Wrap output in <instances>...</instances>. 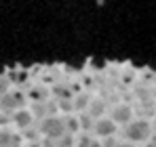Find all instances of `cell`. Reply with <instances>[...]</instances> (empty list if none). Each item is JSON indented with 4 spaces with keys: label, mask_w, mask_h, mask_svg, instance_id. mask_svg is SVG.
Segmentation results:
<instances>
[{
    "label": "cell",
    "mask_w": 156,
    "mask_h": 147,
    "mask_svg": "<svg viewBox=\"0 0 156 147\" xmlns=\"http://www.w3.org/2000/svg\"><path fill=\"white\" fill-rule=\"evenodd\" d=\"M150 122H152V126H154V130H156V114L152 116V118H150Z\"/></svg>",
    "instance_id": "obj_12"
},
{
    "label": "cell",
    "mask_w": 156,
    "mask_h": 147,
    "mask_svg": "<svg viewBox=\"0 0 156 147\" xmlns=\"http://www.w3.org/2000/svg\"><path fill=\"white\" fill-rule=\"evenodd\" d=\"M11 126H13L19 135H26L27 130L36 128V118H34L32 109H30V107H21V109H17V111L11 116Z\"/></svg>",
    "instance_id": "obj_4"
},
{
    "label": "cell",
    "mask_w": 156,
    "mask_h": 147,
    "mask_svg": "<svg viewBox=\"0 0 156 147\" xmlns=\"http://www.w3.org/2000/svg\"><path fill=\"white\" fill-rule=\"evenodd\" d=\"M108 109H110V105H108L101 97H93V99H91V103H89V109H87L84 114L91 116L93 120H99V118L108 116Z\"/></svg>",
    "instance_id": "obj_6"
},
{
    "label": "cell",
    "mask_w": 156,
    "mask_h": 147,
    "mask_svg": "<svg viewBox=\"0 0 156 147\" xmlns=\"http://www.w3.org/2000/svg\"><path fill=\"white\" fill-rule=\"evenodd\" d=\"M91 135H93L95 139L104 141V139H110V137H118V135H120V128L110 120V116H104V118L95 120Z\"/></svg>",
    "instance_id": "obj_5"
},
{
    "label": "cell",
    "mask_w": 156,
    "mask_h": 147,
    "mask_svg": "<svg viewBox=\"0 0 156 147\" xmlns=\"http://www.w3.org/2000/svg\"><path fill=\"white\" fill-rule=\"evenodd\" d=\"M74 143H76V137L74 135H61L57 141H53V147H74Z\"/></svg>",
    "instance_id": "obj_8"
},
{
    "label": "cell",
    "mask_w": 156,
    "mask_h": 147,
    "mask_svg": "<svg viewBox=\"0 0 156 147\" xmlns=\"http://www.w3.org/2000/svg\"><path fill=\"white\" fill-rule=\"evenodd\" d=\"M91 141H93V135L80 132V135H76V143H74V147H89Z\"/></svg>",
    "instance_id": "obj_9"
},
{
    "label": "cell",
    "mask_w": 156,
    "mask_h": 147,
    "mask_svg": "<svg viewBox=\"0 0 156 147\" xmlns=\"http://www.w3.org/2000/svg\"><path fill=\"white\" fill-rule=\"evenodd\" d=\"M89 147H101V141L93 137V141H91V145H89Z\"/></svg>",
    "instance_id": "obj_11"
},
{
    "label": "cell",
    "mask_w": 156,
    "mask_h": 147,
    "mask_svg": "<svg viewBox=\"0 0 156 147\" xmlns=\"http://www.w3.org/2000/svg\"><path fill=\"white\" fill-rule=\"evenodd\" d=\"M116 147H137V145H133V143H127V141H122V139H120V143H118Z\"/></svg>",
    "instance_id": "obj_10"
},
{
    "label": "cell",
    "mask_w": 156,
    "mask_h": 147,
    "mask_svg": "<svg viewBox=\"0 0 156 147\" xmlns=\"http://www.w3.org/2000/svg\"><path fill=\"white\" fill-rule=\"evenodd\" d=\"M108 116H110V120L116 124L118 128L127 126L131 120H135V118H137V116H135L133 105H129V103H116V105H112V107L108 109Z\"/></svg>",
    "instance_id": "obj_3"
},
{
    "label": "cell",
    "mask_w": 156,
    "mask_h": 147,
    "mask_svg": "<svg viewBox=\"0 0 156 147\" xmlns=\"http://www.w3.org/2000/svg\"><path fill=\"white\" fill-rule=\"evenodd\" d=\"M93 95L91 93H74L72 95V114H84L89 109Z\"/></svg>",
    "instance_id": "obj_7"
},
{
    "label": "cell",
    "mask_w": 156,
    "mask_h": 147,
    "mask_svg": "<svg viewBox=\"0 0 156 147\" xmlns=\"http://www.w3.org/2000/svg\"><path fill=\"white\" fill-rule=\"evenodd\" d=\"M36 130H38L40 139L57 141L61 135H66V122H63V116L57 114V116H49V118L36 122Z\"/></svg>",
    "instance_id": "obj_2"
},
{
    "label": "cell",
    "mask_w": 156,
    "mask_h": 147,
    "mask_svg": "<svg viewBox=\"0 0 156 147\" xmlns=\"http://www.w3.org/2000/svg\"><path fill=\"white\" fill-rule=\"evenodd\" d=\"M152 135H154V126L150 122V118H135L127 126L120 128V139L137 147L148 143L152 139Z\"/></svg>",
    "instance_id": "obj_1"
}]
</instances>
